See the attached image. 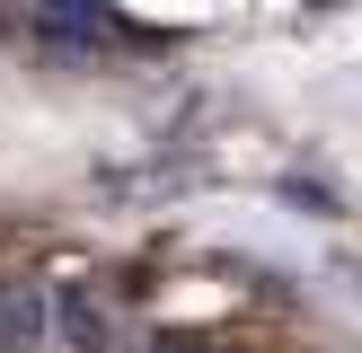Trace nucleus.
<instances>
[{"instance_id": "f257e3e1", "label": "nucleus", "mask_w": 362, "mask_h": 353, "mask_svg": "<svg viewBox=\"0 0 362 353\" xmlns=\"http://www.w3.org/2000/svg\"><path fill=\"white\" fill-rule=\"evenodd\" d=\"M35 345H45V300L27 282H9L0 292V353H35Z\"/></svg>"}, {"instance_id": "f03ea898", "label": "nucleus", "mask_w": 362, "mask_h": 353, "mask_svg": "<svg viewBox=\"0 0 362 353\" xmlns=\"http://www.w3.org/2000/svg\"><path fill=\"white\" fill-rule=\"evenodd\" d=\"M53 18H62V27H98V0H45Z\"/></svg>"}]
</instances>
